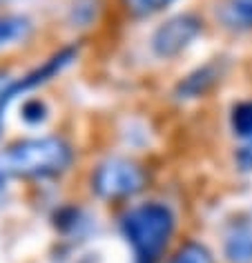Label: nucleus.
<instances>
[{
  "instance_id": "dca6fc26",
  "label": "nucleus",
  "mask_w": 252,
  "mask_h": 263,
  "mask_svg": "<svg viewBox=\"0 0 252 263\" xmlns=\"http://www.w3.org/2000/svg\"><path fill=\"white\" fill-rule=\"evenodd\" d=\"M235 165L239 172H252V139L241 141L235 149Z\"/></svg>"
},
{
  "instance_id": "7ed1b4c3",
  "label": "nucleus",
  "mask_w": 252,
  "mask_h": 263,
  "mask_svg": "<svg viewBox=\"0 0 252 263\" xmlns=\"http://www.w3.org/2000/svg\"><path fill=\"white\" fill-rule=\"evenodd\" d=\"M145 185H148L145 167L125 156H110L92 172V192L103 201L130 199L143 192Z\"/></svg>"
},
{
  "instance_id": "6e6552de",
  "label": "nucleus",
  "mask_w": 252,
  "mask_h": 263,
  "mask_svg": "<svg viewBox=\"0 0 252 263\" xmlns=\"http://www.w3.org/2000/svg\"><path fill=\"white\" fill-rule=\"evenodd\" d=\"M219 18L232 31L252 29V0H223Z\"/></svg>"
},
{
  "instance_id": "f3484780",
  "label": "nucleus",
  "mask_w": 252,
  "mask_h": 263,
  "mask_svg": "<svg viewBox=\"0 0 252 263\" xmlns=\"http://www.w3.org/2000/svg\"><path fill=\"white\" fill-rule=\"evenodd\" d=\"M9 81H11V78H7V74H3V71H0V94H3V91L7 89Z\"/></svg>"
},
{
  "instance_id": "39448f33",
  "label": "nucleus",
  "mask_w": 252,
  "mask_h": 263,
  "mask_svg": "<svg viewBox=\"0 0 252 263\" xmlns=\"http://www.w3.org/2000/svg\"><path fill=\"white\" fill-rule=\"evenodd\" d=\"M76 56H78V47L76 45H67V47L54 51L47 61H43V65H38V67L27 71L25 76L11 78L7 89L0 94V129H3V118H5V111H7L11 101H16L18 96H23L31 89L41 87V85L49 83L51 78H56L58 74H63V71L76 61Z\"/></svg>"
},
{
  "instance_id": "423d86ee",
  "label": "nucleus",
  "mask_w": 252,
  "mask_h": 263,
  "mask_svg": "<svg viewBox=\"0 0 252 263\" xmlns=\"http://www.w3.org/2000/svg\"><path fill=\"white\" fill-rule=\"evenodd\" d=\"M225 71H228V63L223 58H212V61L199 65L174 85V98L181 103H188L208 96L223 81Z\"/></svg>"
},
{
  "instance_id": "9d476101",
  "label": "nucleus",
  "mask_w": 252,
  "mask_h": 263,
  "mask_svg": "<svg viewBox=\"0 0 252 263\" xmlns=\"http://www.w3.org/2000/svg\"><path fill=\"white\" fill-rule=\"evenodd\" d=\"M165 263H214V254L201 241H185Z\"/></svg>"
},
{
  "instance_id": "a211bd4d",
  "label": "nucleus",
  "mask_w": 252,
  "mask_h": 263,
  "mask_svg": "<svg viewBox=\"0 0 252 263\" xmlns=\"http://www.w3.org/2000/svg\"><path fill=\"white\" fill-rule=\"evenodd\" d=\"M5 185H7V179H5V176H3V174H0V190H3Z\"/></svg>"
},
{
  "instance_id": "f03ea898",
  "label": "nucleus",
  "mask_w": 252,
  "mask_h": 263,
  "mask_svg": "<svg viewBox=\"0 0 252 263\" xmlns=\"http://www.w3.org/2000/svg\"><path fill=\"white\" fill-rule=\"evenodd\" d=\"M74 149L61 136H34L23 139L0 152V174L5 179H49L71 165Z\"/></svg>"
},
{
  "instance_id": "2eb2a0df",
  "label": "nucleus",
  "mask_w": 252,
  "mask_h": 263,
  "mask_svg": "<svg viewBox=\"0 0 252 263\" xmlns=\"http://www.w3.org/2000/svg\"><path fill=\"white\" fill-rule=\"evenodd\" d=\"M56 219H61V221H56V228L61 230V232H71L74 228L81 226V212H78L76 208H63V210H58Z\"/></svg>"
},
{
  "instance_id": "1a4fd4ad",
  "label": "nucleus",
  "mask_w": 252,
  "mask_h": 263,
  "mask_svg": "<svg viewBox=\"0 0 252 263\" xmlns=\"http://www.w3.org/2000/svg\"><path fill=\"white\" fill-rule=\"evenodd\" d=\"M31 31V21L21 14L0 16V49L9 47L18 41H25Z\"/></svg>"
},
{
  "instance_id": "9b49d317",
  "label": "nucleus",
  "mask_w": 252,
  "mask_h": 263,
  "mask_svg": "<svg viewBox=\"0 0 252 263\" xmlns=\"http://www.w3.org/2000/svg\"><path fill=\"white\" fill-rule=\"evenodd\" d=\"M230 129L237 139H252V98L239 101L230 109Z\"/></svg>"
},
{
  "instance_id": "4468645a",
  "label": "nucleus",
  "mask_w": 252,
  "mask_h": 263,
  "mask_svg": "<svg viewBox=\"0 0 252 263\" xmlns=\"http://www.w3.org/2000/svg\"><path fill=\"white\" fill-rule=\"evenodd\" d=\"M47 114H49V109L41 98H29V101H25L23 107H21V118L29 125H41L45 118H47Z\"/></svg>"
},
{
  "instance_id": "20e7f679",
  "label": "nucleus",
  "mask_w": 252,
  "mask_h": 263,
  "mask_svg": "<svg viewBox=\"0 0 252 263\" xmlns=\"http://www.w3.org/2000/svg\"><path fill=\"white\" fill-rule=\"evenodd\" d=\"M203 34V18L194 11H181L170 16L154 29L150 38L152 54L161 61L178 58L183 51L192 47V43Z\"/></svg>"
},
{
  "instance_id": "f8f14e48",
  "label": "nucleus",
  "mask_w": 252,
  "mask_h": 263,
  "mask_svg": "<svg viewBox=\"0 0 252 263\" xmlns=\"http://www.w3.org/2000/svg\"><path fill=\"white\" fill-rule=\"evenodd\" d=\"M101 3L98 0H74L69 7V23L71 27H89L98 21Z\"/></svg>"
},
{
  "instance_id": "0eeeda50",
  "label": "nucleus",
  "mask_w": 252,
  "mask_h": 263,
  "mask_svg": "<svg viewBox=\"0 0 252 263\" xmlns=\"http://www.w3.org/2000/svg\"><path fill=\"white\" fill-rule=\"evenodd\" d=\"M223 256L228 263H252V219L230 223L223 234Z\"/></svg>"
},
{
  "instance_id": "f257e3e1",
  "label": "nucleus",
  "mask_w": 252,
  "mask_h": 263,
  "mask_svg": "<svg viewBox=\"0 0 252 263\" xmlns=\"http://www.w3.org/2000/svg\"><path fill=\"white\" fill-rule=\"evenodd\" d=\"M118 230L134 263H161L176 232V214L163 201H143L121 216Z\"/></svg>"
},
{
  "instance_id": "ddd939ff",
  "label": "nucleus",
  "mask_w": 252,
  "mask_h": 263,
  "mask_svg": "<svg viewBox=\"0 0 252 263\" xmlns=\"http://www.w3.org/2000/svg\"><path fill=\"white\" fill-rule=\"evenodd\" d=\"M172 3H176V0H128V11L136 18H148L168 9Z\"/></svg>"
}]
</instances>
